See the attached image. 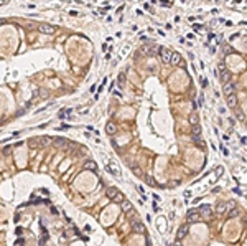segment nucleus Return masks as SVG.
Masks as SVG:
<instances>
[{"label":"nucleus","mask_w":247,"mask_h":246,"mask_svg":"<svg viewBox=\"0 0 247 246\" xmlns=\"http://www.w3.org/2000/svg\"><path fill=\"white\" fill-rule=\"evenodd\" d=\"M158 51H160L161 63H163V65H170V60H172L173 51H170V50H168V48H165V46H160V48H158Z\"/></svg>","instance_id":"nucleus-1"},{"label":"nucleus","mask_w":247,"mask_h":246,"mask_svg":"<svg viewBox=\"0 0 247 246\" xmlns=\"http://www.w3.org/2000/svg\"><path fill=\"white\" fill-rule=\"evenodd\" d=\"M199 215H201L203 218H206V220H211V218H212V208H211V205H201V208H199Z\"/></svg>","instance_id":"nucleus-2"},{"label":"nucleus","mask_w":247,"mask_h":246,"mask_svg":"<svg viewBox=\"0 0 247 246\" xmlns=\"http://www.w3.org/2000/svg\"><path fill=\"white\" fill-rule=\"evenodd\" d=\"M227 211H229V208H227V203L226 202H219L216 205V210H214V213L216 215H219V216H224V215H227Z\"/></svg>","instance_id":"nucleus-3"},{"label":"nucleus","mask_w":247,"mask_h":246,"mask_svg":"<svg viewBox=\"0 0 247 246\" xmlns=\"http://www.w3.org/2000/svg\"><path fill=\"white\" fill-rule=\"evenodd\" d=\"M186 220H188V225H191V223H196V221H199V220H201L199 210H191L190 213H188Z\"/></svg>","instance_id":"nucleus-4"},{"label":"nucleus","mask_w":247,"mask_h":246,"mask_svg":"<svg viewBox=\"0 0 247 246\" xmlns=\"http://www.w3.org/2000/svg\"><path fill=\"white\" fill-rule=\"evenodd\" d=\"M234 89H236V84L234 83H226L224 86H222V92L226 94V96H231V94H234Z\"/></svg>","instance_id":"nucleus-5"},{"label":"nucleus","mask_w":247,"mask_h":246,"mask_svg":"<svg viewBox=\"0 0 247 246\" xmlns=\"http://www.w3.org/2000/svg\"><path fill=\"white\" fill-rule=\"evenodd\" d=\"M120 206H122V210L125 211L127 215H130V216L134 215V206H132V203H130L129 200H124V202L120 203Z\"/></svg>","instance_id":"nucleus-6"},{"label":"nucleus","mask_w":247,"mask_h":246,"mask_svg":"<svg viewBox=\"0 0 247 246\" xmlns=\"http://www.w3.org/2000/svg\"><path fill=\"white\" fill-rule=\"evenodd\" d=\"M188 231H190V225H181L180 226V230H178V233H176V238L181 241L183 238L188 235Z\"/></svg>","instance_id":"nucleus-7"},{"label":"nucleus","mask_w":247,"mask_h":246,"mask_svg":"<svg viewBox=\"0 0 247 246\" xmlns=\"http://www.w3.org/2000/svg\"><path fill=\"white\" fill-rule=\"evenodd\" d=\"M140 53L147 55V56H152V55H155V48L152 45H142L140 46Z\"/></svg>","instance_id":"nucleus-8"},{"label":"nucleus","mask_w":247,"mask_h":246,"mask_svg":"<svg viewBox=\"0 0 247 246\" xmlns=\"http://www.w3.org/2000/svg\"><path fill=\"white\" fill-rule=\"evenodd\" d=\"M226 103L231 109H237V97L236 94H231V96H226Z\"/></svg>","instance_id":"nucleus-9"},{"label":"nucleus","mask_w":247,"mask_h":246,"mask_svg":"<svg viewBox=\"0 0 247 246\" xmlns=\"http://www.w3.org/2000/svg\"><path fill=\"white\" fill-rule=\"evenodd\" d=\"M132 230L135 231V233H143V230H145V226L142 225V221L132 220Z\"/></svg>","instance_id":"nucleus-10"},{"label":"nucleus","mask_w":247,"mask_h":246,"mask_svg":"<svg viewBox=\"0 0 247 246\" xmlns=\"http://www.w3.org/2000/svg\"><path fill=\"white\" fill-rule=\"evenodd\" d=\"M38 30H40L41 33H45V35H51V33H55V26H51V25H40V26H38Z\"/></svg>","instance_id":"nucleus-11"},{"label":"nucleus","mask_w":247,"mask_h":246,"mask_svg":"<svg viewBox=\"0 0 247 246\" xmlns=\"http://www.w3.org/2000/svg\"><path fill=\"white\" fill-rule=\"evenodd\" d=\"M117 193H119V190H117L116 187H109V188L106 190V197H107V198H111V200H114V198H116Z\"/></svg>","instance_id":"nucleus-12"},{"label":"nucleus","mask_w":247,"mask_h":246,"mask_svg":"<svg viewBox=\"0 0 247 246\" xmlns=\"http://www.w3.org/2000/svg\"><path fill=\"white\" fill-rule=\"evenodd\" d=\"M180 61H181L180 53H173V55H172V60H170V65H172V66H178V65H180Z\"/></svg>","instance_id":"nucleus-13"},{"label":"nucleus","mask_w":247,"mask_h":246,"mask_svg":"<svg viewBox=\"0 0 247 246\" xmlns=\"http://www.w3.org/2000/svg\"><path fill=\"white\" fill-rule=\"evenodd\" d=\"M84 167H86L87 170H91V172H96L97 170V164L94 162V160H87L86 164H84Z\"/></svg>","instance_id":"nucleus-14"},{"label":"nucleus","mask_w":247,"mask_h":246,"mask_svg":"<svg viewBox=\"0 0 247 246\" xmlns=\"http://www.w3.org/2000/svg\"><path fill=\"white\" fill-rule=\"evenodd\" d=\"M106 132L109 134V136H114V134H116V124H114V122H107Z\"/></svg>","instance_id":"nucleus-15"},{"label":"nucleus","mask_w":247,"mask_h":246,"mask_svg":"<svg viewBox=\"0 0 247 246\" xmlns=\"http://www.w3.org/2000/svg\"><path fill=\"white\" fill-rule=\"evenodd\" d=\"M221 81L224 83V84L231 81V71H227V69H226V71H222L221 73Z\"/></svg>","instance_id":"nucleus-16"},{"label":"nucleus","mask_w":247,"mask_h":246,"mask_svg":"<svg viewBox=\"0 0 247 246\" xmlns=\"http://www.w3.org/2000/svg\"><path fill=\"white\" fill-rule=\"evenodd\" d=\"M107 169L111 170V174L117 175V177H120V170H119V167H117V165H114V164H109V165H107Z\"/></svg>","instance_id":"nucleus-17"},{"label":"nucleus","mask_w":247,"mask_h":246,"mask_svg":"<svg viewBox=\"0 0 247 246\" xmlns=\"http://www.w3.org/2000/svg\"><path fill=\"white\" fill-rule=\"evenodd\" d=\"M36 142L41 144V145H48L50 142H53V139H50V137H46V136H43V137H38V139H36Z\"/></svg>","instance_id":"nucleus-18"},{"label":"nucleus","mask_w":247,"mask_h":246,"mask_svg":"<svg viewBox=\"0 0 247 246\" xmlns=\"http://www.w3.org/2000/svg\"><path fill=\"white\" fill-rule=\"evenodd\" d=\"M190 122H191L193 126H198V124H199V117H198L196 111H194V113H191V114H190Z\"/></svg>","instance_id":"nucleus-19"},{"label":"nucleus","mask_w":247,"mask_h":246,"mask_svg":"<svg viewBox=\"0 0 247 246\" xmlns=\"http://www.w3.org/2000/svg\"><path fill=\"white\" fill-rule=\"evenodd\" d=\"M191 137H201V127H199V124H198V126H193Z\"/></svg>","instance_id":"nucleus-20"},{"label":"nucleus","mask_w":247,"mask_h":246,"mask_svg":"<svg viewBox=\"0 0 247 246\" xmlns=\"http://www.w3.org/2000/svg\"><path fill=\"white\" fill-rule=\"evenodd\" d=\"M145 182H147V185H150V187H155L156 185V182L153 180V177H152L150 174H145Z\"/></svg>","instance_id":"nucleus-21"},{"label":"nucleus","mask_w":247,"mask_h":246,"mask_svg":"<svg viewBox=\"0 0 247 246\" xmlns=\"http://www.w3.org/2000/svg\"><path fill=\"white\" fill-rule=\"evenodd\" d=\"M239 215H241V211L237 210V208H232V210L227 211V216H229V218H237Z\"/></svg>","instance_id":"nucleus-22"},{"label":"nucleus","mask_w":247,"mask_h":246,"mask_svg":"<svg viewBox=\"0 0 247 246\" xmlns=\"http://www.w3.org/2000/svg\"><path fill=\"white\" fill-rule=\"evenodd\" d=\"M236 116H237L239 121H246V116H244V113H242V109H239V108L236 109Z\"/></svg>","instance_id":"nucleus-23"},{"label":"nucleus","mask_w":247,"mask_h":246,"mask_svg":"<svg viewBox=\"0 0 247 246\" xmlns=\"http://www.w3.org/2000/svg\"><path fill=\"white\" fill-rule=\"evenodd\" d=\"M124 200H125V197H124V195H122L120 192H119V193L116 195V198H114V202H116V203H122Z\"/></svg>","instance_id":"nucleus-24"},{"label":"nucleus","mask_w":247,"mask_h":246,"mask_svg":"<svg viewBox=\"0 0 247 246\" xmlns=\"http://www.w3.org/2000/svg\"><path fill=\"white\" fill-rule=\"evenodd\" d=\"M134 174H135L137 177H140V179H142V177H145V175H143V172H142V169H140V167H137V165L134 167Z\"/></svg>","instance_id":"nucleus-25"},{"label":"nucleus","mask_w":247,"mask_h":246,"mask_svg":"<svg viewBox=\"0 0 247 246\" xmlns=\"http://www.w3.org/2000/svg\"><path fill=\"white\" fill-rule=\"evenodd\" d=\"M117 83H119L120 86L125 83V73H120V74H119V78H117Z\"/></svg>","instance_id":"nucleus-26"},{"label":"nucleus","mask_w":247,"mask_h":246,"mask_svg":"<svg viewBox=\"0 0 247 246\" xmlns=\"http://www.w3.org/2000/svg\"><path fill=\"white\" fill-rule=\"evenodd\" d=\"M53 142H56V144H66V139H61V137H55V139H53Z\"/></svg>","instance_id":"nucleus-27"},{"label":"nucleus","mask_w":247,"mask_h":246,"mask_svg":"<svg viewBox=\"0 0 247 246\" xmlns=\"http://www.w3.org/2000/svg\"><path fill=\"white\" fill-rule=\"evenodd\" d=\"M40 97H48V91L46 89H40V94H38Z\"/></svg>","instance_id":"nucleus-28"},{"label":"nucleus","mask_w":247,"mask_h":246,"mask_svg":"<svg viewBox=\"0 0 247 246\" xmlns=\"http://www.w3.org/2000/svg\"><path fill=\"white\" fill-rule=\"evenodd\" d=\"M219 69H221V73H222V71H226V63H224V61L219 63Z\"/></svg>","instance_id":"nucleus-29"},{"label":"nucleus","mask_w":247,"mask_h":246,"mask_svg":"<svg viewBox=\"0 0 247 246\" xmlns=\"http://www.w3.org/2000/svg\"><path fill=\"white\" fill-rule=\"evenodd\" d=\"M12 152V147H5V149H3V154H10Z\"/></svg>","instance_id":"nucleus-30"},{"label":"nucleus","mask_w":247,"mask_h":246,"mask_svg":"<svg viewBox=\"0 0 247 246\" xmlns=\"http://www.w3.org/2000/svg\"><path fill=\"white\" fill-rule=\"evenodd\" d=\"M173 246H181V241H180V240H176L175 243H173Z\"/></svg>","instance_id":"nucleus-31"}]
</instances>
